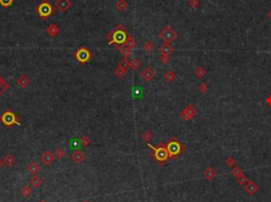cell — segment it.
<instances>
[{
  "mask_svg": "<svg viewBox=\"0 0 271 202\" xmlns=\"http://www.w3.org/2000/svg\"><path fill=\"white\" fill-rule=\"evenodd\" d=\"M128 36H129V33L126 31V29L122 24H118L114 28L113 31L107 35V40L109 45L124 46L128 39Z\"/></svg>",
  "mask_w": 271,
  "mask_h": 202,
  "instance_id": "cell-1",
  "label": "cell"
},
{
  "mask_svg": "<svg viewBox=\"0 0 271 202\" xmlns=\"http://www.w3.org/2000/svg\"><path fill=\"white\" fill-rule=\"evenodd\" d=\"M147 146H149V148H152V150H153L152 157L158 163H160V164H163V163L169 158V151H167V148H166V144H164L163 142L159 143L156 147L155 146H152L149 143H147Z\"/></svg>",
  "mask_w": 271,
  "mask_h": 202,
  "instance_id": "cell-2",
  "label": "cell"
},
{
  "mask_svg": "<svg viewBox=\"0 0 271 202\" xmlns=\"http://www.w3.org/2000/svg\"><path fill=\"white\" fill-rule=\"evenodd\" d=\"M166 148H167V151H169V158H177L178 156H180L181 153L184 150L183 144L181 143L177 138H172V139L167 142Z\"/></svg>",
  "mask_w": 271,
  "mask_h": 202,
  "instance_id": "cell-3",
  "label": "cell"
},
{
  "mask_svg": "<svg viewBox=\"0 0 271 202\" xmlns=\"http://www.w3.org/2000/svg\"><path fill=\"white\" fill-rule=\"evenodd\" d=\"M0 121H1L2 124L5 125L7 127H11L13 125H18V126L21 125V123L18 121L17 115H16L15 113L10 109L2 113V115L0 117Z\"/></svg>",
  "mask_w": 271,
  "mask_h": 202,
  "instance_id": "cell-4",
  "label": "cell"
},
{
  "mask_svg": "<svg viewBox=\"0 0 271 202\" xmlns=\"http://www.w3.org/2000/svg\"><path fill=\"white\" fill-rule=\"evenodd\" d=\"M36 12L43 19H48L49 16H51L54 12V9H53L52 4L49 3L48 1H41L38 4V7L36 8Z\"/></svg>",
  "mask_w": 271,
  "mask_h": 202,
  "instance_id": "cell-5",
  "label": "cell"
},
{
  "mask_svg": "<svg viewBox=\"0 0 271 202\" xmlns=\"http://www.w3.org/2000/svg\"><path fill=\"white\" fill-rule=\"evenodd\" d=\"M159 37H160L162 40L165 41V43H169L177 38V32H176L171 26H167L165 28H163V29L159 32Z\"/></svg>",
  "mask_w": 271,
  "mask_h": 202,
  "instance_id": "cell-6",
  "label": "cell"
},
{
  "mask_svg": "<svg viewBox=\"0 0 271 202\" xmlns=\"http://www.w3.org/2000/svg\"><path fill=\"white\" fill-rule=\"evenodd\" d=\"M74 57L75 59L77 60L80 63H82V65H84V63H88L89 60H90L91 58V52L89 51V50L86 48V47H81V48H79L75 51L74 53Z\"/></svg>",
  "mask_w": 271,
  "mask_h": 202,
  "instance_id": "cell-7",
  "label": "cell"
},
{
  "mask_svg": "<svg viewBox=\"0 0 271 202\" xmlns=\"http://www.w3.org/2000/svg\"><path fill=\"white\" fill-rule=\"evenodd\" d=\"M196 114H197V110H196V108H195V106H193V105H188V106L184 107L182 109V111L180 112V117L182 118L184 121L192 120Z\"/></svg>",
  "mask_w": 271,
  "mask_h": 202,
  "instance_id": "cell-8",
  "label": "cell"
},
{
  "mask_svg": "<svg viewBox=\"0 0 271 202\" xmlns=\"http://www.w3.org/2000/svg\"><path fill=\"white\" fill-rule=\"evenodd\" d=\"M54 160H55V156L53 154L52 151H50V150H46L40 157V161L43 162V164H44L46 166H50V165L54 162Z\"/></svg>",
  "mask_w": 271,
  "mask_h": 202,
  "instance_id": "cell-9",
  "label": "cell"
},
{
  "mask_svg": "<svg viewBox=\"0 0 271 202\" xmlns=\"http://www.w3.org/2000/svg\"><path fill=\"white\" fill-rule=\"evenodd\" d=\"M70 159H71L74 163H77V164H80V163H82V162H84V161L86 160V154H85V153H84L83 150H80V149H77V150H75V151H73V153L71 154Z\"/></svg>",
  "mask_w": 271,
  "mask_h": 202,
  "instance_id": "cell-10",
  "label": "cell"
},
{
  "mask_svg": "<svg viewBox=\"0 0 271 202\" xmlns=\"http://www.w3.org/2000/svg\"><path fill=\"white\" fill-rule=\"evenodd\" d=\"M55 5H56L57 10L61 13L67 12L71 7V1L70 0H56L55 1Z\"/></svg>",
  "mask_w": 271,
  "mask_h": 202,
  "instance_id": "cell-11",
  "label": "cell"
},
{
  "mask_svg": "<svg viewBox=\"0 0 271 202\" xmlns=\"http://www.w3.org/2000/svg\"><path fill=\"white\" fill-rule=\"evenodd\" d=\"M140 75H141L142 79H143L144 82L149 83V81H152V79H153V77H154V75H155V73H154V71H153L149 67H146V68L144 69V70L141 71Z\"/></svg>",
  "mask_w": 271,
  "mask_h": 202,
  "instance_id": "cell-12",
  "label": "cell"
},
{
  "mask_svg": "<svg viewBox=\"0 0 271 202\" xmlns=\"http://www.w3.org/2000/svg\"><path fill=\"white\" fill-rule=\"evenodd\" d=\"M40 169H41V167H40V165L38 164L37 162H31L30 164L28 165V167H27L28 173H29L30 175H32V176L37 175V174L40 171Z\"/></svg>",
  "mask_w": 271,
  "mask_h": 202,
  "instance_id": "cell-13",
  "label": "cell"
},
{
  "mask_svg": "<svg viewBox=\"0 0 271 202\" xmlns=\"http://www.w3.org/2000/svg\"><path fill=\"white\" fill-rule=\"evenodd\" d=\"M258 184H256L255 182H253V181H248L247 183H246V185H245V190L248 194H249L250 196L254 195V194L258 192Z\"/></svg>",
  "mask_w": 271,
  "mask_h": 202,
  "instance_id": "cell-14",
  "label": "cell"
},
{
  "mask_svg": "<svg viewBox=\"0 0 271 202\" xmlns=\"http://www.w3.org/2000/svg\"><path fill=\"white\" fill-rule=\"evenodd\" d=\"M29 83H30L29 78H28V76L24 75V74H22V75H20L16 79V85H17L20 89H26L28 86H29Z\"/></svg>",
  "mask_w": 271,
  "mask_h": 202,
  "instance_id": "cell-15",
  "label": "cell"
},
{
  "mask_svg": "<svg viewBox=\"0 0 271 202\" xmlns=\"http://www.w3.org/2000/svg\"><path fill=\"white\" fill-rule=\"evenodd\" d=\"M173 51H174V48H173V47L169 45V43H163V45H162L160 48H159L160 55H167V56H169V55L173 53Z\"/></svg>",
  "mask_w": 271,
  "mask_h": 202,
  "instance_id": "cell-16",
  "label": "cell"
},
{
  "mask_svg": "<svg viewBox=\"0 0 271 202\" xmlns=\"http://www.w3.org/2000/svg\"><path fill=\"white\" fill-rule=\"evenodd\" d=\"M216 176H217V173L213 167H206L205 171H203V177H205L206 180H209V181L214 180L216 178Z\"/></svg>",
  "mask_w": 271,
  "mask_h": 202,
  "instance_id": "cell-17",
  "label": "cell"
},
{
  "mask_svg": "<svg viewBox=\"0 0 271 202\" xmlns=\"http://www.w3.org/2000/svg\"><path fill=\"white\" fill-rule=\"evenodd\" d=\"M46 33L50 37H55L60 34V28L56 24H50V26L46 29Z\"/></svg>",
  "mask_w": 271,
  "mask_h": 202,
  "instance_id": "cell-18",
  "label": "cell"
},
{
  "mask_svg": "<svg viewBox=\"0 0 271 202\" xmlns=\"http://www.w3.org/2000/svg\"><path fill=\"white\" fill-rule=\"evenodd\" d=\"M30 185L32 187H34V189H39L41 185H43V180H41L39 176L34 175L30 179Z\"/></svg>",
  "mask_w": 271,
  "mask_h": 202,
  "instance_id": "cell-19",
  "label": "cell"
},
{
  "mask_svg": "<svg viewBox=\"0 0 271 202\" xmlns=\"http://www.w3.org/2000/svg\"><path fill=\"white\" fill-rule=\"evenodd\" d=\"M20 195L22 196V197L23 198H29V197H31V196H32V193H33V190H32V189H31V187L29 186V185H23V186L21 187V189H20Z\"/></svg>",
  "mask_w": 271,
  "mask_h": 202,
  "instance_id": "cell-20",
  "label": "cell"
},
{
  "mask_svg": "<svg viewBox=\"0 0 271 202\" xmlns=\"http://www.w3.org/2000/svg\"><path fill=\"white\" fill-rule=\"evenodd\" d=\"M116 9L119 11V12H124L128 9V3L126 0H118L116 3Z\"/></svg>",
  "mask_w": 271,
  "mask_h": 202,
  "instance_id": "cell-21",
  "label": "cell"
},
{
  "mask_svg": "<svg viewBox=\"0 0 271 202\" xmlns=\"http://www.w3.org/2000/svg\"><path fill=\"white\" fill-rule=\"evenodd\" d=\"M114 47L119 50L120 53H121L123 55V57H125V58H128V57L131 55V50L126 48L125 46H114Z\"/></svg>",
  "mask_w": 271,
  "mask_h": 202,
  "instance_id": "cell-22",
  "label": "cell"
},
{
  "mask_svg": "<svg viewBox=\"0 0 271 202\" xmlns=\"http://www.w3.org/2000/svg\"><path fill=\"white\" fill-rule=\"evenodd\" d=\"M2 160H3V164L7 165V166H13L14 163H15V157L12 154H8Z\"/></svg>",
  "mask_w": 271,
  "mask_h": 202,
  "instance_id": "cell-23",
  "label": "cell"
},
{
  "mask_svg": "<svg viewBox=\"0 0 271 202\" xmlns=\"http://www.w3.org/2000/svg\"><path fill=\"white\" fill-rule=\"evenodd\" d=\"M127 71H128V68L122 67V66H118V68H117L116 71H114V74H116L119 78H122V77L125 76V74L127 73Z\"/></svg>",
  "mask_w": 271,
  "mask_h": 202,
  "instance_id": "cell-24",
  "label": "cell"
},
{
  "mask_svg": "<svg viewBox=\"0 0 271 202\" xmlns=\"http://www.w3.org/2000/svg\"><path fill=\"white\" fill-rule=\"evenodd\" d=\"M124 46L126 47V48L129 49V50H133L137 46V43H136V40H135V38H133V35L129 34V36H128V39H127L126 43H125Z\"/></svg>",
  "mask_w": 271,
  "mask_h": 202,
  "instance_id": "cell-25",
  "label": "cell"
},
{
  "mask_svg": "<svg viewBox=\"0 0 271 202\" xmlns=\"http://www.w3.org/2000/svg\"><path fill=\"white\" fill-rule=\"evenodd\" d=\"M175 78H176V74H175V72H173V71H171V70H169V71H166L165 73H164V79H165V81H166L167 83H172V82H174V81H175Z\"/></svg>",
  "mask_w": 271,
  "mask_h": 202,
  "instance_id": "cell-26",
  "label": "cell"
},
{
  "mask_svg": "<svg viewBox=\"0 0 271 202\" xmlns=\"http://www.w3.org/2000/svg\"><path fill=\"white\" fill-rule=\"evenodd\" d=\"M140 67H141V62L138 58L133 59L129 63V68H133V70H135V71L140 69Z\"/></svg>",
  "mask_w": 271,
  "mask_h": 202,
  "instance_id": "cell-27",
  "label": "cell"
},
{
  "mask_svg": "<svg viewBox=\"0 0 271 202\" xmlns=\"http://www.w3.org/2000/svg\"><path fill=\"white\" fill-rule=\"evenodd\" d=\"M80 145L82 147H87V146L90 144V139L87 137V135H83V137L80 138Z\"/></svg>",
  "mask_w": 271,
  "mask_h": 202,
  "instance_id": "cell-28",
  "label": "cell"
},
{
  "mask_svg": "<svg viewBox=\"0 0 271 202\" xmlns=\"http://www.w3.org/2000/svg\"><path fill=\"white\" fill-rule=\"evenodd\" d=\"M141 138L142 140L144 141V142L146 143H149V141L153 139V134L150 131H144L141 134Z\"/></svg>",
  "mask_w": 271,
  "mask_h": 202,
  "instance_id": "cell-29",
  "label": "cell"
},
{
  "mask_svg": "<svg viewBox=\"0 0 271 202\" xmlns=\"http://www.w3.org/2000/svg\"><path fill=\"white\" fill-rule=\"evenodd\" d=\"M235 181H236L238 184H241V185H246V183H247V182L249 181V180H248L247 176H246L245 174H242V175L238 176V177H236V178H235Z\"/></svg>",
  "mask_w": 271,
  "mask_h": 202,
  "instance_id": "cell-30",
  "label": "cell"
},
{
  "mask_svg": "<svg viewBox=\"0 0 271 202\" xmlns=\"http://www.w3.org/2000/svg\"><path fill=\"white\" fill-rule=\"evenodd\" d=\"M142 48H143V51H145V52H147V53H149V52H152L153 50L155 49V46H154V43H152V41L149 40V41H146V43H144Z\"/></svg>",
  "mask_w": 271,
  "mask_h": 202,
  "instance_id": "cell-31",
  "label": "cell"
},
{
  "mask_svg": "<svg viewBox=\"0 0 271 202\" xmlns=\"http://www.w3.org/2000/svg\"><path fill=\"white\" fill-rule=\"evenodd\" d=\"M194 74L198 77V78H201V77L205 76V74H206V70H205V69H203L202 67H197L196 69H195Z\"/></svg>",
  "mask_w": 271,
  "mask_h": 202,
  "instance_id": "cell-32",
  "label": "cell"
},
{
  "mask_svg": "<svg viewBox=\"0 0 271 202\" xmlns=\"http://www.w3.org/2000/svg\"><path fill=\"white\" fill-rule=\"evenodd\" d=\"M9 88V84L7 82L2 79V77L0 76V95L2 94V92H4L5 90Z\"/></svg>",
  "mask_w": 271,
  "mask_h": 202,
  "instance_id": "cell-33",
  "label": "cell"
},
{
  "mask_svg": "<svg viewBox=\"0 0 271 202\" xmlns=\"http://www.w3.org/2000/svg\"><path fill=\"white\" fill-rule=\"evenodd\" d=\"M66 156V151L64 148H57L56 150H55V157L57 158V159H63L64 157Z\"/></svg>",
  "mask_w": 271,
  "mask_h": 202,
  "instance_id": "cell-34",
  "label": "cell"
},
{
  "mask_svg": "<svg viewBox=\"0 0 271 202\" xmlns=\"http://www.w3.org/2000/svg\"><path fill=\"white\" fill-rule=\"evenodd\" d=\"M242 168L239 167V166H234L233 167V169H232V175H233L234 177H238V176H241V175H242Z\"/></svg>",
  "mask_w": 271,
  "mask_h": 202,
  "instance_id": "cell-35",
  "label": "cell"
},
{
  "mask_svg": "<svg viewBox=\"0 0 271 202\" xmlns=\"http://www.w3.org/2000/svg\"><path fill=\"white\" fill-rule=\"evenodd\" d=\"M141 93H142V89L141 88H133L131 90V95L135 96V98H141Z\"/></svg>",
  "mask_w": 271,
  "mask_h": 202,
  "instance_id": "cell-36",
  "label": "cell"
},
{
  "mask_svg": "<svg viewBox=\"0 0 271 202\" xmlns=\"http://www.w3.org/2000/svg\"><path fill=\"white\" fill-rule=\"evenodd\" d=\"M226 164H227V166H229V167H233L234 165L236 164V160H235V158H233V157H229L227 160H226Z\"/></svg>",
  "mask_w": 271,
  "mask_h": 202,
  "instance_id": "cell-37",
  "label": "cell"
},
{
  "mask_svg": "<svg viewBox=\"0 0 271 202\" xmlns=\"http://www.w3.org/2000/svg\"><path fill=\"white\" fill-rule=\"evenodd\" d=\"M198 90H199L201 93H206V92H208L209 87L206 83H201V84L198 86Z\"/></svg>",
  "mask_w": 271,
  "mask_h": 202,
  "instance_id": "cell-38",
  "label": "cell"
},
{
  "mask_svg": "<svg viewBox=\"0 0 271 202\" xmlns=\"http://www.w3.org/2000/svg\"><path fill=\"white\" fill-rule=\"evenodd\" d=\"M159 62H160L162 65H166V63H169V56H167V55H160Z\"/></svg>",
  "mask_w": 271,
  "mask_h": 202,
  "instance_id": "cell-39",
  "label": "cell"
},
{
  "mask_svg": "<svg viewBox=\"0 0 271 202\" xmlns=\"http://www.w3.org/2000/svg\"><path fill=\"white\" fill-rule=\"evenodd\" d=\"M129 63H130V62L128 60V58H125V57H123V58L120 60V63H119L118 66H122V67L129 68Z\"/></svg>",
  "mask_w": 271,
  "mask_h": 202,
  "instance_id": "cell-40",
  "label": "cell"
},
{
  "mask_svg": "<svg viewBox=\"0 0 271 202\" xmlns=\"http://www.w3.org/2000/svg\"><path fill=\"white\" fill-rule=\"evenodd\" d=\"M14 0H0V5L2 8H8L13 3Z\"/></svg>",
  "mask_w": 271,
  "mask_h": 202,
  "instance_id": "cell-41",
  "label": "cell"
},
{
  "mask_svg": "<svg viewBox=\"0 0 271 202\" xmlns=\"http://www.w3.org/2000/svg\"><path fill=\"white\" fill-rule=\"evenodd\" d=\"M80 141H77L76 139H72L70 140V147L71 148H77L80 147Z\"/></svg>",
  "mask_w": 271,
  "mask_h": 202,
  "instance_id": "cell-42",
  "label": "cell"
},
{
  "mask_svg": "<svg viewBox=\"0 0 271 202\" xmlns=\"http://www.w3.org/2000/svg\"><path fill=\"white\" fill-rule=\"evenodd\" d=\"M189 4H190V7L193 8V9H197L198 5H199V1H198V0H190Z\"/></svg>",
  "mask_w": 271,
  "mask_h": 202,
  "instance_id": "cell-43",
  "label": "cell"
},
{
  "mask_svg": "<svg viewBox=\"0 0 271 202\" xmlns=\"http://www.w3.org/2000/svg\"><path fill=\"white\" fill-rule=\"evenodd\" d=\"M266 102H267V104H268V106H271V95H269L267 98V99H266Z\"/></svg>",
  "mask_w": 271,
  "mask_h": 202,
  "instance_id": "cell-44",
  "label": "cell"
},
{
  "mask_svg": "<svg viewBox=\"0 0 271 202\" xmlns=\"http://www.w3.org/2000/svg\"><path fill=\"white\" fill-rule=\"evenodd\" d=\"M2 165H3V160H2V159H0V169H1Z\"/></svg>",
  "mask_w": 271,
  "mask_h": 202,
  "instance_id": "cell-45",
  "label": "cell"
},
{
  "mask_svg": "<svg viewBox=\"0 0 271 202\" xmlns=\"http://www.w3.org/2000/svg\"><path fill=\"white\" fill-rule=\"evenodd\" d=\"M268 16H269V18H270V20H271V12H269V14H268Z\"/></svg>",
  "mask_w": 271,
  "mask_h": 202,
  "instance_id": "cell-46",
  "label": "cell"
},
{
  "mask_svg": "<svg viewBox=\"0 0 271 202\" xmlns=\"http://www.w3.org/2000/svg\"><path fill=\"white\" fill-rule=\"evenodd\" d=\"M39 202H48V201H47V200H44V199H43V200H40Z\"/></svg>",
  "mask_w": 271,
  "mask_h": 202,
  "instance_id": "cell-47",
  "label": "cell"
},
{
  "mask_svg": "<svg viewBox=\"0 0 271 202\" xmlns=\"http://www.w3.org/2000/svg\"><path fill=\"white\" fill-rule=\"evenodd\" d=\"M82 202H90L89 200H84V201H82Z\"/></svg>",
  "mask_w": 271,
  "mask_h": 202,
  "instance_id": "cell-48",
  "label": "cell"
}]
</instances>
